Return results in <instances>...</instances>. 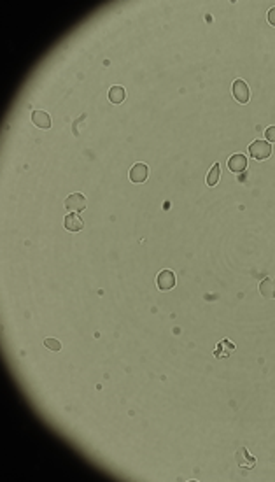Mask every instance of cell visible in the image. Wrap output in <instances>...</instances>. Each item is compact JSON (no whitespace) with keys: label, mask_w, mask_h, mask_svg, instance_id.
Wrapping results in <instances>:
<instances>
[{"label":"cell","mask_w":275,"mask_h":482,"mask_svg":"<svg viewBox=\"0 0 275 482\" xmlns=\"http://www.w3.org/2000/svg\"><path fill=\"white\" fill-rule=\"evenodd\" d=\"M249 155L254 160H266L270 155H272V146L268 144V140H254L253 144L249 146Z\"/></svg>","instance_id":"6da1fadb"},{"label":"cell","mask_w":275,"mask_h":482,"mask_svg":"<svg viewBox=\"0 0 275 482\" xmlns=\"http://www.w3.org/2000/svg\"><path fill=\"white\" fill-rule=\"evenodd\" d=\"M231 92H233V97L237 102H240V104H247V102H249L251 92H249V86H247L246 81L237 79V81L233 82V86H231Z\"/></svg>","instance_id":"7a4b0ae2"},{"label":"cell","mask_w":275,"mask_h":482,"mask_svg":"<svg viewBox=\"0 0 275 482\" xmlns=\"http://www.w3.org/2000/svg\"><path fill=\"white\" fill-rule=\"evenodd\" d=\"M65 207L70 212H82L86 209V196L81 193H72L65 199Z\"/></svg>","instance_id":"3957f363"},{"label":"cell","mask_w":275,"mask_h":482,"mask_svg":"<svg viewBox=\"0 0 275 482\" xmlns=\"http://www.w3.org/2000/svg\"><path fill=\"white\" fill-rule=\"evenodd\" d=\"M156 284H158V290L162 291H168L175 286V275L172 270H162L158 274V279H156Z\"/></svg>","instance_id":"277c9868"},{"label":"cell","mask_w":275,"mask_h":482,"mask_svg":"<svg viewBox=\"0 0 275 482\" xmlns=\"http://www.w3.org/2000/svg\"><path fill=\"white\" fill-rule=\"evenodd\" d=\"M149 176V167L146 163H135L130 168V181L132 183H144Z\"/></svg>","instance_id":"5b68a950"},{"label":"cell","mask_w":275,"mask_h":482,"mask_svg":"<svg viewBox=\"0 0 275 482\" xmlns=\"http://www.w3.org/2000/svg\"><path fill=\"white\" fill-rule=\"evenodd\" d=\"M228 168L235 174H240L247 168V156L246 155H233L228 158Z\"/></svg>","instance_id":"8992f818"},{"label":"cell","mask_w":275,"mask_h":482,"mask_svg":"<svg viewBox=\"0 0 275 482\" xmlns=\"http://www.w3.org/2000/svg\"><path fill=\"white\" fill-rule=\"evenodd\" d=\"M235 460H237L238 467L242 468H254V465H256V460H254V456H251L249 451H247L246 447H240L235 454Z\"/></svg>","instance_id":"52a82bcc"},{"label":"cell","mask_w":275,"mask_h":482,"mask_svg":"<svg viewBox=\"0 0 275 482\" xmlns=\"http://www.w3.org/2000/svg\"><path fill=\"white\" fill-rule=\"evenodd\" d=\"M32 123L42 130H49L51 128V116L48 112H44V110H34Z\"/></svg>","instance_id":"ba28073f"},{"label":"cell","mask_w":275,"mask_h":482,"mask_svg":"<svg viewBox=\"0 0 275 482\" xmlns=\"http://www.w3.org/2000/svg\"><path fill=\"white\" fill-rule=\"evenodd\" d=\"M64 224H65V230H69V232H81L82 226H84L82 219L76 214H67Z\"/></svg>","instance_id":"9c48e42d"},{"label":"cell","mask_w":275,"mask_h":482,"mask_svg":"<svg viewBox=\"0 0 275 482\" xmlns=\"http://www.w3.org/2000/svg\"><path fill=\"white\" fill-rule=\"evenodd\" d=\"M259 293H261L265 298H275V279H263L259 282Z\"/></svg>","instance_id":"30bf717a"},{"label":"cell","mask_w":275,"mask_h":482,"mask_svg":"<svg viewBox=\"0 0 275 482\" xmlns=\"http://www.w3.org/2000/svg\"><path fill=\"white\" fill-rule=\"evenodd\" d=\"M125 97H127V93H125L123 86H112V88L109 90V100H111L112 104H121V102L125 100Z\"/></svg>","instance_id":"8fae6325"},{"label":"cell","mask_w":275,"mask_h":482,"mask_svg":"<svg viewBox=\"0 0 275 482\" xmlns=\"http://www.w3.org/2000/svg\"><path fill=\"white\" fill-rule=\"evenodd\" d=\"M219 177H221V165L219 163H214L209 172V176H207V184L209 186H216V184L219 183Z\"/></svg>","instance_id":"7c38bea8"},{"label":"cell","mask_w":275,"mask_h":482,"mask_svg":"<svg viewBox=\"0 0 275 482\" xmlns=\"http://www.w3.org/2000/svg\"><path fill=\"white\" fill-rule=\"evenodd\" d=\"M44 346L51 351H60L62 349V344H60V341H56V338H46Z\"/></svg>","instance_id":"4fadbf2b"},{"label":"cell","mask_w":275,"mask_h":482,"mask_svg":"<svg viewBox=\"0 0 275 482\" xmlns=\"http://www.w3.org/2000/svg\"><path fill=\"white\" fill-rule=\"evenodd\" d=\"M265 137L268 142H273L275 144V126H270V128L265 130Z\"/></svg>","instance_id":"5bb4252c"},{"label":"cell","mask_w":275,"mask_h":482,"mask_svg":"<svg viewBox=\"0 0 275 482\" xmlns=\"http://www.w3.org/2000/svg\"><path fill=\"white\" fill-rule=\"evenodd\" d=\"M268 21H270V25L275 26V7H272V9H270V13H268Z\"/></svg>","instance_id":"9a60e30c"}]
</instances>
